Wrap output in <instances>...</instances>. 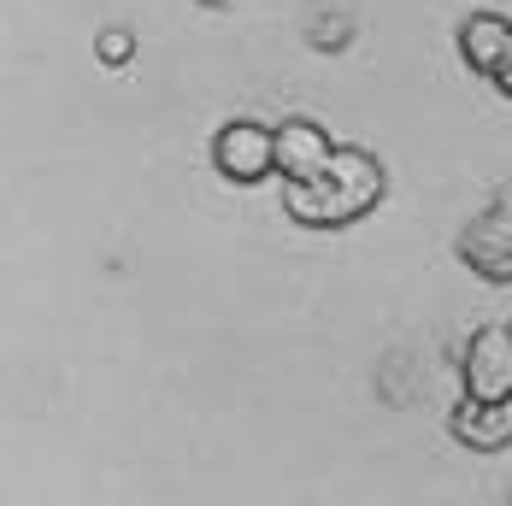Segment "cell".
I'll list each match as a JSON object with an SVG mask.
<instances>
[{"label":"cell","mask_w":512,"mask_h":506,"mask_svg":"<svg viewBox=\"0 0 512 506\" xmlns=\"http://www.w3.org/2000/svg\"><path fill=\"white\" fill-rule=\"evenodd\" d=\"M377 201H383V165H377V153L336 148V159H330L324 177L289 183L283 212H289L295 224H307V230H342V224L365 218Z\"/></svg>","instance_id":"obj_1"},{"label":"cell","mask_w":512,"mask_h":506,"mask_svg":"<svg viewBox=\"0 0 512 506\" xmlns=\"http://www.w3.org/2000/svg\"><path fill=\"white\" fill-rule=\"evenodd\" d=\"M495 89H501V95H507V101H512V59H507V65H501V77H495Z\"/></svg>","instance_id":"obj_9"},{"label":"cell","mask_w":512,"mask_h":506,"mask_svg":"<svg viewBox=\"0 0 512 506\" xmlns=\"http://www.w3.org/2000/svg\"><path fill=\"white\" fill-rule=\"evenodd\" d=\"M95 53H101V65L124 71V65L136 59V36H130V30H101V36H95Z\"/></svg>","instance_id":"obj_8"},{"label":"cell","mask_w":512,"mask_h":506,"mask_svg":"<svg viewBox=\"0 0 512 506\" xmlns=\"http://www.w3.org/2000/svg\"><path fill=\"white\" fill-rule=\"evenodd\" d=\"M460 53L477 77H501V65L512 59V18L507 12H489V6L471 12L460 24Z\"/></svg>","instance_id":"obj_7"},{"label":"cell","mask_w":512,"mask_h":506,"mask_svg":"<svg viewBox=\"0 0 512 506\" xmlns=\"http://www.w3.org/2000/svg\"><path fill=\"white\" fill-rule=\"evenodd\" d=\"M448 430L471 454H501V448H512V401H471L465 395L448 412Z\"/></svg>","instance_id":"obj_6"},{"label":"cell","mask_w":512,"mask_h":506,"mask_svg":"<svg viewBox=\"0 0 512 506\" xmlns=\"http://www.w3.org/2000/svg\"><path fill=\"white\" fill-rule=\"evenodd\" d=\"M212 165L230 183H259L277 171V124H254V118H230L212 136Z\"/></svg>","instance_id":"obj_2"},{"label":"cell","mask_w":512,"mask_h":506,"mask_svg":"<svg viewBox=\"0 0 512 506\" xmlns=\"http://www.w3.org/2000/svg\"><path fill=\"white\" fill-rule=\"evenodd\" d=\"M465 395L471 401H512V330L507 324H483L460 359Z\"/></svg>","instance_id":"obj_3"},{"label":"cell","mask_w":512,"mask_h":506,"mask_svg":"<svg viewBox=\"0 0 512 506\" xmlns=\"http://www.w3.org/2000/svg\"><path fill=\"white\" fill-rule=\"evenodd\" d=\"M460 259L489 277V283H512V201L489 206L483 218H471L460 236Z\"/></svg>","instance_id":"obj_4"},{"label":"cell","mask_w":512,"mask_h":506,"mask_svg":"<svg viewBox=\"0 0 512 506\" xmlns=\"http://www.w3.org/2000/svg\"><path fill=\"white\" fill-rule=\"evenodd\" d=\"M330 159H336V142H330L324 124H312V118H283V124H277V177H283V183H312V177H324Z\"/></svg>","instance_id":"obj_5"}]
</instances>
